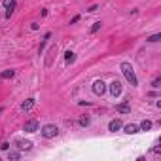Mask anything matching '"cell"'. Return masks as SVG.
Listing matches in <instances>:
<instances>
[{
    "label": "cell",
    "mask_w": 161,
    "mask_h": 161,
    "mask_svg": "<svg viewBox=\"0 0 161 161\" xmlns=\"http://www.w3.org/2000/svg\"><path fill=\"white\" fill-rule=\"evenodd\" d=\"M121 72H123V76L127 78V82H129L133 87L138 85V80H137V76H135V70H133L131 63H121Z\"/></svg>",
    "instance_id": "6da1fadb"
},
{
    "label": "cell",
    "mask_w": 161,
    "mask_h": 161,
    "mask_svg": "<svg viewBox=\"0 0 161 161\" xmlns=\"http://www.w3.org/2000/svg\"><path fill=\"white\" fill-rule=\"evenodd\" d=\"M57 135H59V127L53 125V123L42 127V137L44 138H53V137H57Z\"/></svg>",
    "instance_id": "7a4b0ae2"
},
{
    "label": "cell",
    "mask_w": 161,
    "mask_h": 161,
    "mask_svg": "<svg viewBox=\"0 0 161 161\" xmlns=\"http://www.w3.org/2000/svg\"><path fill=\"white\" fill-rule=\"evenodd\" d=\"M93 91H95V95H104L106 84L102 80H95V84H93Z\"/></svg>",
    "instance_id": "3957f363"
},
{
    "label": "cell",
    "mask_w": 161,
    "mask_h": 161,
    "mask_svg": "<svg viewBox=\"0 0 161 161\" xmlns=\"http://www.w3.org/2000/svg\"><path fill=\"white\" fill-rule=\"evenodd\" d=\"M38 121H36V119H29V121L27 123H25V127H23V131L25 133H36V131H38Z\"/></svg>",
    "instance_id": "277c9868"
},
{
    "label": "cell",
    "mask_w": 161,
    "mask_h": 161,
    "mask_svg": "<svg viewBox=\"0 0 161 161\" xmlns=\"http://www.w3.org/2000/svg\"><path fill=\"white\" fill-rule=\"evenodd\" d=\"M110 93L114 97H118L119 93H121V82H118V80H114L112 84H110Z\"/></svg>",
    "instance_id": "5b68a950"
},
{
    "label": "cell",
    "mask_w": 161,
    "mask_h": 161,
    "mask_svg": "<svg viewBox=\"0 0 161 161\" xmlns=\"http://www.w3.org/2000/svg\"><path fill=\"white\" fill-rule=\"evenodd\" d=\"M15 144H17L19 150H25V152H29V150L32 148V142H30V140H17Z\"/></svg>",
    "instance_id": "8992f818"
},
{
    "label": "cell",
    "mask_w": 161,
    "mask_h": 161,
    "mask_svg": "<svg viewBox=\"0 0 161 161\" xmlns=\"http://www.w3.org/2000/svg\"><path fill=\"white\" fill-rule=\"evenodd\" d=\"M119 129H121V121H119V119H112V121L108 123V131L116 133V131H119Z\"/></svg>",
    "instance_id": "52a82bcc"
},
{
    "label": "cell",
    "mask_w": 161,
    "mask_h": 161,
    "mask_svg": "<svg viewBox=\"0 0 161 161\" xmlns=\"http://www.w3.org/2000/svg\"><path fill=\"white\" fill-rule=\"evenodd\" d=\"M21 108H23V110H25V112H29V110H32V108H34V99H27V101H25V102H23V104H21Z\"/></svg>",
    "instance_id": "ba28073f"
},
{
    "label": "cell",
    "mask_w": 161,
    "mask_h": 161,
    "mask_svg": "<svg viewBox=\"0 0 161 161\" xmlns=\"http://www.w3.org/2000/svg\"><path fill=\"white\" fill-rule=\"evenodd\" d=\"M116 110H118L119 114H129V112H131V106H129L127 102H123V104H118V106H116Z\"/></svg>",
    "instance_id": "9c48e42d"
},
{
    "label": "cell",
    "mask_w": 161,
    "mask_h": 161,
    "mask_svg": "<svg viewBox=\"0 0 161 161\" xmlns=\"http://www.w3.org/2000/svg\"><path fill=\"white\" fill-rule=\"evenodd\" d=\"M55 51H57V48H55V46H53V48H49V51H48V59H46V66H51V61H53Z\"/></svg>",
    "instance_id": "30bf717a"
},
{
    "label": "cell",
    "mask_w": 161,
    "mask_h": 161,
    "mask_svg": "<svg viewBox=\"0 0 161 161\" xmlns=\"http://www.w3.org/2000/svg\"><path fill=\"white\" fill-rule=\"evenodd\" d=\"M76 61V53H72V51H66L65 53V63L66 65H72Z\"/></svg>",
    "instance_id": "8fae6325"
},
{
    "label": "cell",
    "mask_w": 161,
    "mask_h": 161,
    "mask_svg": "<svg viewBox=\"0 0 161 161\" xmlns=\"http://www.w3.org/2000/svg\"><path fill=\"white\" fill-rule=\"evenodd\" d=\"M150 129H152V121H150V119H144L138 125V131H150Z\"/></svg>",
    "instance_id": "7c38bea8"
},
{
    "label": "cell",
    "mask_w": 161,
    "mask_h": 161,
    "mask_svg": "<svg viewBox=\"0 0 161 161\" xmlns=\"http://www.w3.org/2000/svg\"><path fill=\"white\" fill-rule=\"evenodd\" d=\"M125 133H127V135L138 133V125H135V123H129V125H125Z\"/></svg>",
    "instance_id": "4fadbf2b"
},
{
    "label": "cell",
    "mask_w": 161,
    "mask_h": 161,
    "mask_svg": "<svg viewBox=\"0 0 161 161\" xmlns=\"http://www.w3.org/2000/svg\"><path fill=\"white\" fill-rule=\"evenodd\" d=\"M15 76V70H4L0 72V80H8V78H13Z\"/></svg>",
    "instance_id": "5bb4252c"
},
{
    "label": "cell",
    "mask_w": 161,
    "mask_h": 161,
    "mask_svg": "<svg viewBox=\"0 0 161 161\" xmlns=\"http://www.w3.org/2000/svg\"><path fill=\"white\" fill-rule=\"evenodd\" d=\"M101 27H102V23H101V21H97V23H93V27H91V34H95V32H99V30H101Z\"/></svg>",
    "instance_id": "9a60e30c"
},
{
    "label": "cell",
    "mask_w": 161,
    "mask_h": 161,
    "mask_svg": "<svg viewBox=\"0 0 161 161\" xmlns=\"http://www.w3.org/2000/svg\"><path fill=\"white\" fill-rule=\"evenodd\" d=\"M159 40H161V34L157 32V34H152V36H150L148 42H152V44H154V42H159Z\"/></svg>",
    "instance_id": "2e32d148"
},
{
    "label": "cell",
    "mask_w": 161,
    "mask_h": 161,
    "mask_svg": "<svg viewBox=\"0 0 161 161\" xmlns=\"http://www.w3.org/2000/svg\"><path fill=\"white\" fill-rule=\"evenodd\" d=\"M80 125H82V127H87V125H89V118H87V116L80 118Z\"/></svg>",
    "instance_id": "e0dca14e"
},
{
    "label": "cell",
    "mask_w": 161,
    "mask_h": 161,
    "mask_svg": "<svg viewBox=\"0 0 161 161\" xmlns=\"http://www.w3.org/2000/svg\"><path fill=\"white\" fill-rule=\"evenodd\" d=\"M152 87H154V89H157V87H161V78H155V80L152 82Z\"/></svg>",
    "instance_id": "ac0fdd59"
},
{
    "label": "cell",
    "mask_w": 161,
    "mask_h": 161,
    "mask_svg": "<svg viewBox=\"0 0 161 161\" xmlns=\"http://www.w3.org/2000/svg\"><path fill=\"white\" fill-rule=\"evenodd\" d=\"M8 157L15 161V159H19V157H21V155H19V152H10V154H8Z\"/></svg>",
    "instance_id": "d6986e66"
},
{
    "label": "cell",
    "mask_w": 161,
    "mask_h": 161,
    "mask_svg": "<svg viewBox=\"0 0 161 161\" xmlns=\"http://www.w3.org/2000/svg\"><path fill=\"white\" fill-rule=\"evenodd\" d=\"M13 10H15V6H10V8H6V17H8V19L13 15Z\"/></svg>",
    "instance_id": "ffe728a7"
},
{
    "label": "cell",
    "mask_w": 161,
    "mask_h": 161,
    "mask_svg": "<svg viewBox=\"0 0 161 161\" xmlns=\"http://www.w3.org/2000/svg\"><path fill=\"white\" fill-rule=\"evenodd\" d=\"M10 6H15V0H4V8H10Z\"/></svg>",
    "instance_id": "44dd1931"
},
{
    "label": "cell",
    "mask_w": 161,
    "mask_h": 161,
    "mask_svg": "<svg viewBox=\"0 0 161 161\" xmlns=\"http://www.w3.org/2000/svg\"><path fill=\"white\" fill-rule=\"evenodd\" d=\"M0 150H4V152L10 150V144H8V142H2V144H0Z\"/></svg>",
    "instance_id": "7402d4cb"
},
{
    "label": "cell",
    "mask_w": 161,
    "mask_h": 161,
    "mask_svg": "<svg viewBox=\"0 0 161 161\" xmlns=\"http://www.w3.org/2000/svg\"><path fill=\"white\" fill-rule=\"evenodd\" d=\"M78 21H80V15H74V17L70 19V23H78Z\"/></svg>",
    "instance_id": "603a6c76"
},
{
    "label": "cell",
    "mask_w": 161,
    "mask_h": 161,
    "mask_svg": "<svg viewBox=\"0 0 161 161\" xmlns=\"http://www.w3.org/2000/svg\"><path fill=\"white\" fill-rule=\"evenodd\" d=\"M97 10H99V6H95V4H93V6H91L89 10H87V12H97Z\"/></svg>",
    "instance_id": "cb8c5ba5"
},
{
    "label": "cell",
    "mask_w": 161,
    "mask_h": 161,
    "mask_svg": "<svg viewBox=\"0 0 161 161\" xmlns=\"http://www.w3.org/2000/svg\"><path fill=\"white\" fill-rule=\"evenodd\" d=\"M2 112H4V108H2V106H0V114H2Z\"/></svg>",
    "instance_id": "d4e9b609"
}]
</instances>
